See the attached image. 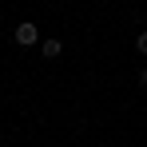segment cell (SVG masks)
I'll return each instance as SVG.
<instances>
[{"label": "cell", "instance_id": "1", "mask_svg": "<svg viewBox=\"0 0 147 147\" xmlns=\"http://www.w3.org/2000/svg\"><path fill=\"white\" fill-rule=\"evenodd\" d=\"M12 40H16L20 48H32V44H40V28L32 24V20H24V24H16V32H12Z\"/></svg>", "mask_w": 147, "mask_h": 147}, {"label": "cell", "instance_id": "2", "mask_svg": "<svg viewBox=\"0 0 147 147\" xmlns=\"http://www.w3.org/2000/svg\"><path fill=\"white\" fill-rule=\"evenodd\" d=\"M40 48H44V56H48V60H56V56L64 52V44H60V40H44Z\"/></svg>", "mask_w": 147, "mask_h": 147}, {"label": "cell", "instance_id": "3", "mask_svg": "<svg viewBox=\"0 0 147 147\" xmlns=\"http://www.w3.org/2000/svg\"><path fill=\"white\" fill-rule=\"evenodd\" d=\"M135 48H139V52L147 56V32H139V36H135Z\"/></svg>", "mask_w": 147, "mask_h": 147}, {"label": "cell", "instance_id": "4", "mask_svg": "<svg viewBox=\"0 0 147 147\" xmlns=\"http://www.w3.org/2000/svg\"><path fill=\"white\" fill-rule=\"evenodd\" d=\"M139 88L147 92V68H139Z\"/></svg>", "mask_w": 147, "mask_h": 147}]
</instances>
